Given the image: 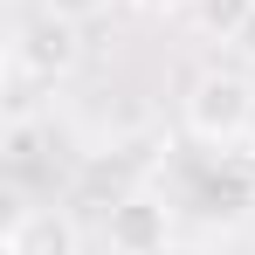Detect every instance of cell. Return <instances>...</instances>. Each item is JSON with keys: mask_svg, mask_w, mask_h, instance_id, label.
Segmentation results:
<instances>
[{"mask_svg": "<svg viewBox=\"0 0 255 255\" xmlns=\"http://www.w3.org/2000/svg\"><path fill=\"white\" fill-rule=\"evenodd\" d=\"M179 125H186V138H200L214 152L249 145V131H255V83H249V69H200L186 83V97H179Z\"/></svg>", "mask_w": 255, "mask_h": 255, "instance_id": "6da1fadb", "label": "cell"}, {"mask_svg": "<svg viewBox=\"0 0 255 255\" xmlns=\"http://www.w3.org/2000/svg\"><path fill=\"white\" fill-rule=\"evenodd\" d=\"M104 242L111 255H166L172 249V207L159 193H125L104 207Z\"/></svg>", "mask_w": 255, "mask_h": 255, "instance_id": "7a4b0ae2", "label": "cell"}, {"mask_svg": "<svg viewBox=\"0 0 255 255\" xmlns=\"http://www.w3.org/2000/svg\"><path fill=\"white\" fill-rule=\"evenodd\" d=\"M76 55H83L76 28L55 21V14H35V21L14 28V76H28V83H62L76 69Z\"/></svg>", "mask_w": 255, "mask_h": 255, "instance_id": "3957f363", "label": "cell"}, {"mask_svg": "<svg viewBox=\"0 0 255 255\" xmlns=\"http://www.w3.org/2000/svg\"><path fill=\"white\" fill-rule=\"evenodd\" d=\"M0 255H83V228L62 207H21L0 235Z\"/></svg>", "mask_w": 255, "mask_h": 255, "instance_id": "277c9868", "label": "cell"}, {"mask_svg": "<svg viewBox=\"0 0 255 255\" xmlns=\"http://www.w3.org/2000/svg\"><path fill=\"white\" fill-rule=\"evenodd\" d=\"M228 48H235V62H242V69H255V0L235 7V21H228Z\"/></svg>", "mask_w": 255, "mask_h": 255, "instance_id": "5b68a950", "label": "cell"}, {"mask_svg": "<svg viewBox=\"0 0 255 255\" xmlns=\"http://www.w3.org/2000/svg\"><path fill=\"white\" fill-rule=\"evenodd\" d=\"M42 14L69 21V28H83V21H104V14H111V0H42Z\"/></svg>", "mask_w": 255, "mask_h": 255, "instance_id": "8992f818", "label": "cell"}, {"mask_svg": "<svg viewBox=\"0 0 255 255\" xmlns=\"http://www.w3.org/2000/svg\"><path fill=\"white\" fill-rule=\"evenodd\" d=\"M131 7H138L145 21H172V14H186L193 0H131Z\"/></svg>", "mask_w": 255, "mask_h": 255, "instance_id": "52a82bcc", "label": "cell"}, {"mask_svg": "<svg viewBox=\"0 0 255 255\" xmlns=\"http://www.w3.org/2000/svg\"><path fill=\"white\" fill-rule=\"evenodd\" d=\"M249 145H255V131H249ZM249 166H255V152H249Z\"/></svg>", "mask_w": 255, "mask_h": 255, "instance_id": "ba28073f", "label": "cell"}]
</instances>
